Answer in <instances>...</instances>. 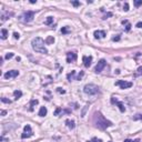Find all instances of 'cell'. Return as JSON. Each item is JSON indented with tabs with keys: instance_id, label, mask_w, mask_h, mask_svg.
<instances>
[{
	"instance_id": "obj_14",
	"label": "cell",
	"mask_w": 142,
	"mask_h": 142,
	"mask_svg": "<svg viewBox=\"0 0 142 142\" xmlns=\"http://www.w3.org/2000/svg\"><path fill=\"white\" fill-rule=\"evenodd\" d=\"M122 25L125 26V31H130L131 30V25L129 24L128 20H122Z\"/></svg>"
},
{
	"instance_id": "obj_41",
	"label": "cell",
	"mask_w": 142,
	"mask_h": 142,
	"mask_svg": "<svg viewBox=\"0 0 142 142\" xmlns=\"http://www.w3.org/2000/svg\"><path fill=\"white\" fill-rule=\"evenodd\" d=\"M110 142H111V141H110Z\"/></svg>"
},
{
	"instance_id": "obj_27",
	"label": "cell",
	"mask_w": 142,
	"mask_h": 142,
	"mask_svg": "<svg viewBox=\"0 0 142 142\" xmlns=\"http://www.w3.org/2000/svg\"><path fill=\"white\" fill-rule=\"evenodd\" d=\"M88 142H102L101 139H98V138H93V139H91L90 141H88Z\"/></svg>"
},
{
	"instance_id": "obj_13",
	"label": "cell",
	"mask_w": 142,
	"mask_h": 142,
	"mask_svg": "<svg viewBox=\"0 0 142 142\" xmlns=\"http://www.w3.org/2000/svg\"><path fill=\"white\" fill-rule=\"evenodd\" d=\"M66 124H67V126H68L69 129H74V126H76V124H74V121H72V120H66Z\"/></svg>"
},
{
	"instance_id": "obj_5",
	"label": "cell",
	"mask_w": 142,
	"mask_h": 142,
	"mask_svg": "<svg viewBox=\"0 0 142 142\" xmlns=\"http://www.w3.org/2000/svg\"><path fill=\"white\" fill-rule=\"evenodd\" d=\"M115 86L120 87L121 89H129V88H131L133 86L132 82L130 81H123V80H119V81L115 82Z\"/></svg>"
},
{
	"instance_id": "obj_11",
	"label": "cell",
	"mask_w": 142,
	"mask_h": 142,
	"mask_svg": "<svg viewBox=\"0 0 142 142\" xmlns=\"http://www.w3.org/2000/svg\"><path fill=\"white\" fill-rule=\"evenodd\" d=\"M93 36L95 39H102V38H104L107 36V33H105V31H103V30H95Z\"/></svg>"
},
{
	"instance_id": "obj_30",
	"label": "cell",
	"mask_w": 142,
	"mask_h": 142,
	"mask_svg": "<svg viewBox=\"0 0 142 142\" xmlns=\"http://www.w3.org/2000/svg\"><path fill=\"white\" fill-rule=\"evenodd\" d=\"M53 41H55V39H53L52 37H49L48 39L46 40V42H47V43H51V42H53Z\"/></svg>"
},
{
	"instance_id": "obj_35",
	"label": "cell",
	"mask_w": 142,
	"mask_h": 142,
	"mask_svg": "<svg viewBox=\"0 0 142 142\" xmlns=\"http://www.w3.org/2000/svg\"><path fill=\"white\" fill-rule=\"evenodd\" d=\"M14 38H15V39H19V38H20V35H19L18 32H14Z\"/></svg>"
},
{
	"instance_id": "obj_24",
	"label": "cell",
	"mask_w": 142,
	"mask_h": 142,
	"mask_svg": "<svg viewBox=\"0 0 142 142\" xmlns=\"http://www.w3.org/2000/svg\"><path fill=\"white\" fill-rule=\"evenodd\" d=\"M1 101L4 102V103H8V104H10V103H11V100L7 99V98H5V97H2V98H1Z\"/></svg>"
},
{
	"instance_id": "obj_36",
	"label": "cell",
	"mask_w": 142,
	"mask_h": 142,
	"mask_svg": "<svg viewBox=\"0 0 142 142\" xmlns=\"http://www.w3.org/2000/svg\"><path fill=\"white\" fill-rule=\"evenodd\" d=\"M82 77H83V71H81V72L79 73V76H78V78H77V80H80V79L82 78Z\"/></svg>"
},
{
	"instance_id": "obj_31",
	"label": "cell",
	"mask_w": 142,
	"mask_h": 142,
	"mask_svg": "<svg viewBox=\"0 0 142 142\" xmlns=\"http://www.w3.org/2000/svg\"><path fill=\"white\" fill-rule=\"evenodd\" d=\"M124 142H140V139H135V140H130V139H126Z\"/></svg>"
},
{
	"instance_id": "obj_21",
	"label": "cell",
	"mask_w": 142,
	"mask_h": 142,
	"mask_svg": "<svg viewBox=\"0 0 142 142\" xmlns=\"http://www.w3.org/2000/svg\"><path fill=\"white\" fill-rule=\"evenodd\" d=\"M45 24L47 25V26H50L51 24H53V17H48L47 20L45 21Z\"/></svg>"
},
{
	"instance_id": "obj_16",
	"label": "cell",
	"mask_w": 142,
	"mask_h": 142,
	"mask_svg": "<svg viewBox=\"0 0 142 142\" xmlns=\"http://www.w3.org/2000/svg\"><path fill=\"white\" fill-rule=\"evenodd\" d=\"M46 114H47V108H46V107H41L40 111H39V115H40V117H45Z\"/></svg>"
},
{
	"instance_id": "obj_3",
	"label": "cell",
	"mask_w": 142,
	"mask_h": 142,
	"mask_svg": "<svg viewBox=\"0 0 142 142\" xmlns=\"http://www.w3.org/2000/svg\"><path fill=\"white\" fill-rule=\"evenodd\" d=\"M83 91H84V93H87L89 95H93L99 92V88L93 83H89V84H86V86H84Z\"/></svg>"
},
{
	"instance_id": "obj_34",
	"label": "cell",
	"mask_w": 142,
	"mask_h": 142,
	"mask_svg": "<svg viewBox=\"0 0 142 142\" xmlns=\"http://www.w3.org/2000/svg\"><path fill=\"white\" fill-rule=\"evenodd\" d=\"M71 4L73 5L74 7H79L80 6V2L79 1H71Z\"/></svg>"
},
{
	"instance_id": "obj_20",
	"label": "cell",
	"mask_w": 142,
	"mask_h": 142,
	"mask_svg": "<svg viewBox=\"0 0 142 142\" xmlns=\"http://www.w3.org/2000/svg\"><path fill=\"white\" fill-rule=\"evenodd\" d=\"M38 102H39V101H38L37 99H36V100H32V101L30 102V111H32V110H33V107H35V105H37V104H38Z\"/></svg>"
},
{
	"instance_id": "obj_33",
	"label": "cell",
	"mask_w": 142,
	"mask_h": 142,
	"mask_svg": "<svg viewBox=\"0 0 142 142\" xmlns=\"http://www.w3.org/2000/svg\"><path fill=\"white\" fill-rule=\"evenodd\" d=\"M109 17H112V14H111V12H108V14L105 15V16H103L102 19H108Z\"/></svg>"
},
{
	"instance_id": "obj_28",
	"label": "cell",
	"mask_w": 142,
	"mask_h": 142,
	"mask_svg": "<svg viewBox=\"0 0 142 142\" xmlns=\"http://www.w3.org/2000/svg\"><path fill=\"white\" fill-rule=\"evenodd\" d=\"M123 10H124V11H129V4L128 2H125V4L123 5Z\"/></svg>"
},
{
	"instance_id": "obj_6",
	"label": "cell",
	"mask_w": 142,
	"mask_h": 142,
	"mask_svg": "<svg viewBox=\"0 0 142 142\" xmlns=\"http://www.w3.org/2000/svg\"><path fill=\"white\" fill-rule=\"evenodd\" d=\"M32 134H33V132L31 130V126L29 124H27L24 129V133L21 134V138L22 139H28V138H30V136H32Z\"/></svg>"
},
{
	"instance_id": "obj_7",
	"label": "cell",
	"mask_w": 142,
	"mask_h": 142,
	"mask_svg": "<svg viewBox=\"0 0 142 142\" xmlns=\"http://www.w3.org/2000/svg\"><path fill=\"white\" fill-rule=\"evenodd\" d=\"M105 64H107V62H105V60L104 59H101V60L98 62V64L95 66V68H94V72L95 73H100L103 69H104V67H105Z\"/></svg>"
},
{
	"instance_id": "obj_10",
	"label": "cell",
	"mask_w": 142,
	"mask_h": 142,
	"mask_svg": "<svg viewBox=\"0 0 142 142\" xmlns=\"http://www.w3.org/2000/svg\"><path fill=\"white\" fill-rule=\"evenodd\" d=\"M77 60V53L76 52H68L67 53V62L71 63L72 61Z\"/></svg>"
},
{
	"instance_id": "obj_22",
	"label": "cell",
	"mask_w": 142,
	"mask_h": 142,
	"mask_svg": "<svg viewBox=\"0 0 142 142\" xmlns=\"http://www.w3.org/2000/svg\"><path fill=\"white\" fill-rule=\"evenodd\" d=\"M68 32H70V29H69L68 27H64L61 29V33H62V35H66V33H68Z\"/></svg>"
},
{
	"instance_id": "obj_26",
	"label": "cell",
	"mask_w": 142,
	"mask_h": 142,
	"mask_svg": "<svg viewBox=\"0 0 142 142\" xmlns=\"http://www.w3.org/2000/svg\"><path fill=\"white\" fill-rule=\"evenodd\" d=\"M60 112H62V109H61V108H57L56 111H55V115H59Z\"/></svg>"
},
{
	"instance_id": "obj_2",
	"label": "cell",
	"mask_w": 142,
	"mask_h": 142,
	"mask_svg": "<svg viewBox=\"0 0 142 142\" xmlns=\"http://www.w3.org/2000/svg\"><path fill=\"white\" fill-rule=\"evenodd\" d=\"M95 125L98 126L99 129H101V130H104V129H107L108 126H111L112 125V122L111 121H108L107 119H105L101 113L99 112H95Z\"/></svg>"
},
{
	"instance_id": "obj_15",
	"label": "cell",
	"mask_w": 142,
	"mask_h": 142,
	"mask_svg": "<svg viewBox=\"0 0 142 142\" xmlns=\"http://www.w3.org/2000/svg\"><path fill=\"white\" fill-rule=\"evenodd\" d=\"M12 15H14L12 12H10V14H9V12H7V14H4V15L1 16V21H2V22L6 21V20L8 19L9 17H11V16H12Z\"/></svg>"
},
{
	"instance_id": "obj_37",
	"label": "cell",
	"mask_w": 142,
	"mask_h": 142,
	"mask_svg": "<svg viewBox=\"0 0 142 142\" xmlns=\"http://www.w3.org/2000/svg\"><path fill=\"white\" fill-rule=\"evenodd\" d=\"M119 40H120V36H117V37L112 38V41H119Z\"/></svg>"
},
{
	"instance_id": "obj_32",
	"label": "cell",
	"mask_w": 142,
	"mask_h": 142,
	"mask_svg": "<svg viewBox=\"0 0 142 142\" xmlns=\"http://www.w3.org/2000/svg\"><path fill=\"white\" fill-rule=\"evenodd\" d=\"M88 108H89V105H86V107H84V109H83V111H82V114H81V117H84V115H86V111H87V109Z\"/></svg>"
},
{
	"instance_id": "obj_23",
	"label": "cell",
	"mask_w": 142,
	"mask_h": 142,
	"mask_svg": "<svg viewBox=\"0 0 142 142\" xmlns=\"http://www.w3.org/2000/svg\"><path fill=\"white\" fill-rule=\"evenodd\" d=\"M134 6H135L136 8L142 6V0H135V1H134Z\"/></svg>"
},
{
	"instance_id": "obj_1",
	"label": "cell",
	"mask_w": 142,
	"mask_h": 142,
	"mask_svg": "<svg viewBox=\"0 0 142 142\" xmlns=\"http://www.w3.org/2000/svg\"><path fill=\"white\" fill-rule=\"evenodd\" d=\"M31 46H32V49L36 52L45 53V55L48 53V50H47V48L45 47V41H43L42 38L37 37V38H35V39H32Z\"/></svg>"
},
{
	"instance_id": "obj_38",
	"label": "cell",
	"mask_w": 142,
	"mask_h": 142,
	"mask_svg": "<svg viewBox=\"0 0 142 142\" xmlns=\"http://www.w3.org/2000/svg\"><path fill=\"white\" fill-rule=\"evenodd\" d=\"M57 91L60 92V93H66V91H64V90H62L61 88H58V89H57Z\"/></svg>"
},
{
	"instance_id": "obj_29",
	"label": "cell",
	"mask_w": 142,
	"mask_h": 142,
	"mask_svg": "<svg viewBox=\"0 0 142 142\" xmlns=\"http://www.w3.org/2000/svg\"><path fill=\"white\" fill-rule=\"evenodd\" d=\"M12 57H14V53H12V52H9V53H7L5 58H6V59H11Z\"/></svg>"
},
{
	"instance_id": "obj_40",
	"label": "cell",
	"mask_w": 142,
	"mask_h": 142,
	"mask_svg": "<svg viewBox=\"0 0 142 142\" xmlns=\"http://www.w3.org/2000/svg\"><path fill=\"white\" fill-rule=\"evenodd\" d=\"M6 113H7V111H5V110L1 111V115H6Z\"/></svg>"
},
{
	"instance_id": "obj_39",
	"label": "cell",
	"mask_w": 142,
	"mask_h": 142,
	"mask_svg": "<svg viewBox=\"0 0 142 142\" xmlns=\"http://www.w3.org/2000/svg\"><path fill=\"white\" fill-rule=\"evenodd\" d=\"M135 27L136 28H142V21H140V22H138V24L135 25Z\"/></svg>"
},
{
	"instance_id": "obj_9",
	"label": "cell",
	"mask_w": 142,
	"mask_h": 142,
	"mask_svg": "<svg viewBox=\"0 0 142 142\" xmlns=\"http://www.w3.org/2000/svg\"><path fill=\"white\" fill-rule=\"evenodd\" d=\"M111 103H113V104H117L121 112H124V111H125V107L123 105V103L120 102V101H118L115 98H111Z\"/></svg>"
},
{
	"instance_id": "obj_18",
	"label": "cell",
	"mask_w": 142,
	"mask_h": 142,
	"mask_svg": "<svg viewBox=\"0 0 142 142\" xmlns=\"http://www.w3.org/2000/svg\"><path fill=\"white\" fill-rule=\"evenodd\" d=\"M14 95H15V98H16V100H18L19 98H21L22 92L20 91V90H15V91H14Z\"/></svg>"
},
{
	"instance_id": "obj_17",
	"label": "cell",
	"mask_w": 142,
	"mask_h": 142,
	"mask_svg": "<svg viewBox=\"0 0 142 142\" xmlns=\"http://www.w3.org/2000/svg\"><path fill=\"white\" fill-rule=\"evenodd\" d=\"M8 37V30L7 29H1V39H7Z\"/></svg>"
},
{
	"instance_id": "obj_4",
	"label": "cell",
	"mask_w": 142,
	"mask_h": 142,
	"mask_svg": "<svg viewBox=\"0 0 142 142\" xmlns=\"http://www.w3.org/2000/svg\"><path fill=\"white\" fill-rule=\"evenodd\" d=\"M33 18H35V12L33 11H26L22 14V16L20 17V19L22 20L24 22H31L33 20Z\"/></svg>"
},
{
	"instance_id": "obj_8",
	"label": "cell",
	"mask_w": 142,
	"mask_h": 142,
	"mask_svg": "<svg viewBox=\"0 0 142 142\" xmlns=\"http://www.w3.org/2000/svg\"><path fill=\"white\" fill-rule=\"evenodd\" d=\"M19 76V71L18 70H10L7 71L6 73L4 74L5 79H10V78H16V77Z\"/></svg>"
},
{
	"instance_id": "obj_19",
	"label": "cell",
	"mask_w": 142,
	"mask_h": 142,
	"mask_svg": "<svg viewBox=\"0 0 142 142\" xmlns=\"http://www.w3.org/2000/svg\"><path fill=\"white\" fill-rule=\"evenodd\" d=\"M74 74H76V71H71L70 73L67 74V78H68L69 81H71V80H73V79H74Z\"/></svg>"
},
{
	"instance_id": "obj_12",
	"label": "cell",
	"mask_w": 142,
	"mask_h": 142,
	"mask_svg": "<svg viewBox=\"0 0 142 142\" xmlns=\"http://www.w3.org/2000/svg\"><path fill=\"white\" fill-rule=\"evenodd\" d=\"M82 61H83L84 67H86V68H89V67L91 66V62H92V57H91V56H89V57L83 56V58H82Z\"/></svg>"
},
{
	"instance_id": "obj_25",
	"label": "cell",
	"mask_w": 142,
	"mask_h": 142,
	"mask_svg": "<svg viewBox=\"0 0 142 142\" xmlns=\"http://www.w3.org/2000/svg\"><path fill=\"white\" fill-rule=\"evenodd\" d=\"M141 74H142V67H139V68H138V70H136L135 77H138V76H141Z\"/></svg>"
}]
</instances>
